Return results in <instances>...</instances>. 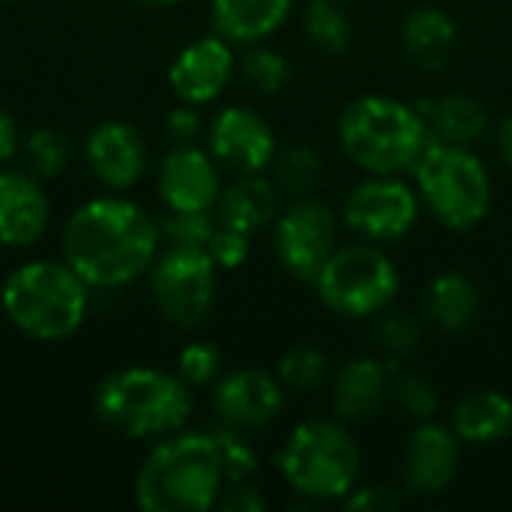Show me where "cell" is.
Segmentation results:
<instances>
[{"instance_id":"6da1fadb","label":"cell","mask_w":512,"mask_h":512,"mask_svg":"<svg viewBox=\"0 0 512 512\" xmlns=\"http://www.w3.org/2000/svg\"><path fill=\"white\" fill-rule=\"evenodd\" d=\"M162 249L159 219L120 195L78 204L60 231V258L90 285L117 291L150 273Z\"/></svg>"},{"instance_id":"7a4b0ae2","label":"cell","mask_w":512,"mask_h":512,"mask_svg":"<svg viewBox=\"0 0 512 512\" xmlns=\"http://www.w3.org/2000/svg\"><path fill=\"white\" fill-rule=\"evenodd\" d=\"M228 489L213 432L159 438L135 474V504L144 512H207Z\"/></svg>"},{"instance_id":"3957f363","label":"cell","mask_w":512,"mask_h":512,"mask_svg":"<svg viewBox=\"0 0 512 512\" xmlns=\"http://www.w3.org/2000/svg\"><path fill=\"white\" fill-rule=\"evenodd\" d=\"M0 309L21 336L63 342L87 321L90 285L63 258H30L3 279Z\"/></svg>"},{"instance_id":"277c9868","label":"cell","mask_w":512,"mask_h":512,"mask_svg":"<svg viewBox=\"0 0 512 512\" xmlns=\"http://www.w3.org/2000/svg\"><path fill=\"white\" fill-rule=\"evenodd\" d=\"M93 414L123 438L159 441L189 423L192 387L159 366H123L99 381Z\"/></svg>"},{"instance_id":"5b68a950","label":"cell","mask_w":512,"mask_h":512,"mask_svg":"<svg viewBox=\"0 0 512 512\" xmlns=\"http://www.w3.org/2000/svg\"><path fill=\"white\" fill-rule=\"evenodd\" d=\"M339 144L366 174H405L426 150L429 132L417 105L369 93L345 105L339 117Z\"/></svg>"},{"instance_id":"8992f818","label":"cell","mask_w":512,"mask_h":512,"mask_svg":"<svg viewBox=\"0 0 512 512\" xmlns=\"http://www.w3.org/2000/svg\"><path fill=\"white\" fill-rule=\"evenodd\" d=\"M282 480L309 501H345L360 480V450L351 432L324 417L297 423L276 453Z\"/></svg>"},{"instance_id":"52a82bcc","label":"cell","mask_w":512,"mask_h":512,"mask_svg":"<svg viewBox=\"0 0 512 512\" xmlns=\"http://www.w3.org/2000/svg\"><path fill=\"white\" fill-rule=\"evenodd\" d=\"M411 174L420 201L450 231H471L492 210V177L465 144L429 141Z\"/></svg>"},{"instance_id":"ba28073f","label":"cell","mask_w":512,"mask_h":512,"mask_svg":"<svg viewBox=\"0 0 512 512\" xmlns=\"http://www.w3.org/2000/svg\"><path fill=\"white\" fill-rule=\"evenodd\" d=\"M312 285L330 312L342 318H369L390 309L402 279L393 258L366 240L336 246Z\"/></svg>"},{"instance_id":"9c48e42d","label":"cell","mask_w":512,"mask_h":512,"mask_svg":"<svg viewBox=\"0 0 512 512\" xmlns=\"http://www.w3.org/2000/svg\"><path fill=\"white\" fill-rule=\"evenodd\" d=\"M219 267L201 246H168L150 267V294L159 315L180 327H201L216 303Z\"/></svg>"},{"instance_id":"30bf717a","label":"cell","mask_w":512,"mask_h":512,"mask_svg":"<svg viewBox=\"0 0 512 512\" xmlns=\"http://www.w3.org/2000/svg\"><path fill=\"white\" fill-rule=\"evenodd\" d=\"M336 213L315 198L288 204L273 222V246L279 264L300 282H315L327 258L336 252Z\"/></svg>"},{"instance_id":"8fae6325","label":"cell","mask_w":512,"mask_h":512,"mask_svg":"<svg viewBox=\"0 0 512 512\" xmlns=\"http://www.w3.org/2000/svg\"><path fill=\"white\" fill-rule=\"evenodd\" d=\"M420 216V195L399 174H372L345 198V225L369 243H390L411 234Z\"/></svg>"},{"instance_id":"7c38bea8","label":"cell","mask_w":512,"mask_h":512,"mask_svg":"<svg viewBox=\"0 0 512 512\" xmlns=\"http://www.w3.org/2000/svg\"><path fill=\"white\" fill-rule=\"evenodd\" d=\"M207 150L234 174H264L279 153L270 123L243 105H228L210 120Z\"/></svg>"},{"instance_id":"4fadbf2b","label":"cell","mask_w":512,"mask_h":512,"mask_svg":"<svg viewBox=\"0 0 512 512\" xmlns=\"http://www.w3.org/2000/svg\"><path fill=\"white\" fill-rule=\"evenodd\" d=\"M213 411L222 426L237 432L267 429L285 411V387L264 369H234L216 378Z\"/></svg>"},{"instance_id":"5bb4252c","label":"cell","mask_w":512,"mask_h":512,"mask_svg":"<svg viewBox=\"0 0 512 512\" xmlns=\"http://www.w3.org/2000/svg\"><path fill=\"white\" fill-rule=\"evenodd\" d=\"M237 72V57L228 39L219 33L201 36L177 51L168 66V84L180 102L207 105L216 102Z\"/></svg>"},{"instance_id":"9a60e30c","label":"cell","mask_w":512,"mask_h":512,"mask_svg":"<svg viewBox=\"0 0 512 512\" xmlns=\"http://www.w3.org/2000/svg\"><path fill=\"white\" fill-rule=\"evenodd\" d=\"M459 456H462V441L453 429L435 420H420L408 435L405 456H402L405 489L417 498H432L447 492L459 474Z\"/></svg>"},{"instance_id":"2e32d148","label":"cell","mask_w":512,"mask_h":512,"mask_svg":"<svg viewBox=\"0 0 512 512\" xmlns=\"http://www.w3.org/2000/svg\"><path fill=\"white\" fill-rule=\"evenodd\" d=\"M84 162L93 177L111 189H132L147 171V141L126 120H102L84 138Z\"/></svg>"},{"instance_id":"e0dca14e","label":"cell","mask_w":512,"mask_h":512,"mask_svg":"<svg viewBox=\"0 0 512 512\" xmlns=\"http://www.w3.org/2000/svg\"><path fill=\"white\" fill-rule=\"evenodd\" d=\"M156 189L168 210H216L222 195L219 162L192 141L177 144L159 162Z\"/></svg>"},{"instance_id":"ac0fdd59","label":"cell","mask_w":512,"mask_h":512,"mask_svg":"<svg viewBox=\"0 0 512 512\" xmlns=\"http://www.w3.org/2000/svg\"><path fill=\"white\" fill-rule=\"evenodd\" d=\"M51 222V201L30 171H0V246L27 249Z\"/></svg>"},{"instance_id":"d6986e66","label":"cell","mask_w":512,"mask_h":512,"mask_svg":"<svg viewBox=\"0 0 512 512\" xmlns=\"http://www.w3.org/2000/svg\"><path fill=\"white\" fill-rule=\"evenodd\" d=\"M396 363L378 357H351L333 378V411L345 423L369 420L390 393Z\"/></svg>"},{"instance_id":"ffe728a7","label":"cell","mask_w":512,"mask_h":512,"mask_svg":"<svg viewBox=\"0 0 512 512\" xmlns=\"http://www.w3.org/2000/svg\"><path fill=\"white\" fill-rule=\"evenodd\" d=\"M291 9L294 0H210V24L231 45H258L288 21Z\"/></svg>"},{"instance_id":"44dd1931","label":"cell","mask_w":512,"mask_h":512,"mask_svg":"<svg viewBox=\"0 0 512 512\" xmlns=\"http://www.w3.org/2000/svg\"><path fill=\"white\" fill-rule=\"evenodd\" d=\"M279 216V186L261 174H240L222 189L216 204V222L249 237L270 228Z\"/></svg>"},{"instance_id":"7402d4cb","label":"cell","mask_w":512,"mask_h":512,"mask_svg":"<svg viewBox=\"0 0 512 512\" xmlns=\"http://www.w3.org/2000/svg\"><path fill=\"white\" fill-rule=\"evenodd\" d=\"M417 114L429 132V141H447V144H474L489 129V114L480 99L468 93H447L438 99H420L414 102Z\"/></svg>"},{"instance_id":"603a6c76","label":"cell","mask_w":512,"mask_h":512,"mask_svg":"<svg viewBox=\"0 0 512 512\" xmlns=\"http://www.w3.org/2000/svg\"><path fill=\"white\" fill-rule=\"evenodd\" d=\"M450 429L471 447L498 444L512 432V399L501 390H474L456 402Z\"/></svg>"},{"instance_id":"cb8c5ba5","label":"cell","mask_w":512,"mask_h":512,"mask_svg":"<svg viewBox=\"0 0 512 512\" xmlns=\"http://www.w3.org/2000/svg\"><path fill=\"white\" fill-rule=\"evenodd\" d=\"M402 45L417 66L435 72V69L447 66L453 57L456 24L438 6H417L402 21Z\"/></svg>"},{"instance_id":"d4e9b609","label":"cell","mask_w":512,"mask_h":512,"mask_svg":"<svg viewBox=\"0 0 512 512\" xmlns=\"http://www.w3.org/2000/svg\"><path fill=\"white\" fill-rule=\"evenodd\" d=\"M477 312H480V291L465 273L450 270L432 279L426 291V315L435 327L447 333H462L474 324Z\"/></svg>"},{"instance_id":"484cf974","label":"cell","mask_w":512,"mask_h":512,"mask_svg":"<svg viewBox=\"0 0 512 512\" xmlns=\"http://www.w3.org/2000/svg\"><path fill=\"white\" fill-rule=\"evenodd\" d=\"M270 168H273L276 186L294 198L309 195L324 177V159L309 144H291V147L279 150Z\"/></svg>"},{"instance_id":"4316f807","label":"cell","mask_w":512,"mask_h":512,"mask_svg":"<svg viewBox=\"0 0 512 512\" xmlns=\"http://www.w3.org/2000/svg\"><path fill=\"white\" fill-rule=\"evenodd\" d=\"M303 30L312 48L330 57H339L351 48V21L336 0H312L303 15Z\"/></svg>"},{"instance_id":"83f0119b","label":"cell","mask_w":512,"mask_h":512,"mask_svg":"<svg viewBox=\"0 0 512 512\" xmlns=\"http://www.w3.org/2000/svg\"><path fill=\"white\" fill-rule=\"evenodd\" d=\"M21 150H24L27 171H30L36 180H42V183L60 177L63 168L69 165V156H72L69 138H66L60 129H54V126L33 129V132L24 138Z\"/></svg>"},{"instance_id":"f1b7e54d","label":"cell","mask_w":512,"mask_h":512,"mask_svg":"<svg viewBox=\"0 0 512 512\" xmlns=\"http://www.w3.org/2000/svg\"><path fill=\"white\" fill-rule=\"evenodd\" d=\"M327 369H330V363H327V357L315 345H294L291 351L282 354V360L276 366V378L288 390L309 393V390L324 384Z\"/></svg>"},{"instance_id":"f546056e","label":"cell","mask_w":512,"mask_h":512,"mask_svg":"<svg viewBox=\"0 0 512 512\" xmlns=\"http://www.w3.org/2000/svg\"><path fill=\"white\" fill-rule=\"evenodd\" d=\"M216 228L219 222L213 219V210H168L159 219V231H162V240H168V246L207 249Z\"/></svg>"},{"instance_id":"4dcf8cb0","label":"cell","mask_w":512,"mask_h":512,"mask_svg":"<svg viewBox=\"0 0 512 512\" xmlns=\"http://www.w3.org/2000/svg\"><path fill=\"white\" fill-rule=\"evenodd\" d=\"M240 72L258 93H279L291 81V63L285 60V54L264 45H255L243 54Z\"/></svg>"},{"instance_id":"1f68e13d","label":"cell","mask_w":512,"mask_h":512,"mask_svg":"<svg viewBox=\"0 0 512 512\" xmlns=\"http://www.w3.org/2000/svg\"><path fill=\"white\" fill-rule=\"evenodd\" d=\"M192 390L207 387L222 375V351L213 342H189L177 354V369H174Z\"/></svg>"},{"instance_id":"d6a6232c","label":"cell","mask_w":512,"mask_h":512,"mask_svg":"<svg viewBox=\"0 0 512 512\" xmlns=\"http://www.w3.org/2000/svg\"><path fill=\"white\" fill-rule=\"evenodd\" d=\"M213 435H216V444H219V453H222V465H225L228 486L252 480V474L258 471V456H255V450L240 438V432L231 429V426H222V429H216Z\"/></svg>"},{"instance_id":"836d02e7","label":"cell","mask_w":512,"mask_h":512,"mask_svg":"<svg viewBox=\"0 0 512 512\" xmlns=\"http://www.w3.org/2000/svg\"><path fill=\"white\" fill-rule=\"evenodd\" d=\"M420 339H423V333H420L417 318H411V315H405V312H390V315H384V321H381V327H378V342H381V348L390 354L393 363L411 357V354L420 348Z\"/></svg>"},{"instance_id":"e575fe53","label":"cell","mask_w":512,"mask_h":512,"mask_svg":"<svg viewBox=\"0 0 512 512\" xmlns=\"http://www.w3.org/2000/svg\"><path fill=\"white\" fill-rule=\"evenodd\" d=\"M393 399L411 420H432L438 411V393L423 375H402L393 384Z\"/></svg>"},{"instance_id":"d590c367","label":"cell","mask_w":512,"mask_h":512,"mask_svg":"<svg viewBox=\"0 0 512 512\" xmlns=\"http://www.w3.org/2000/svg\"><path fill=\"white\" fill-rule=\"evenodd\" d=\"M249 243H252L249 234L219 225V228L213 231L210 243H207V252H210V258L216 261L219 270H237V267H243L246 258H249Z\"/></svg>"},{"instance_id":"8d00e7d4","label":"cell","mask_w":512,"mask_h":512,"mask_svg":"<svg viewBox=\"0 0 512 512\" xmlns=\"http://www.w3.org/2000/svg\"><path fill=\"white\" fill-rule=\"evenodd\" d=\"M345 510H360V512H393L399 507V498L390 486L372 483V486H354L351 495L342 501Z\"/></svg>"},{"instance_id":"74e56055","label":"cell","mask_w":512,"mask_h":512,"mask_svg":"<svg viewBox=\"0 0 512 512\" xmlns=\"http://www.w3.org/2000/svg\"><path fill=\"white\" fill-rule=\"evenodd\" d=\"M222 512H264L267 501L261 498V492L255 486L246 483H234L228 486V492H222L219 504H216Z\"/></svg>"},{"instance_id":"f35d334b","label":"cell","mask_w":512,"mask_h":512,"mask_svg":"<svg viewBox=\"0 0 512 512\" xmlns=\"http://www.w3.org/2000/svg\"><path fill=\"white\" fill-rule=\"evenodd\" d=\"M165 123H168V132H171V138H174L177 144H189V141H195V135L201 132V114H198V108L189 105V102L171 108L168 117H165Z\"/></svg>"},{"instance_id":"ab89813d","label":"cell","mask_w":512,"mask_h":512,"mask_svg":"<svg viewBox=\"0 0 512 512\" xmlns=\"http://www.w3.org/2000/svg\"><path fill=\"white\" fill-rule=\"evenodd\" d=\"M18 144H21L18 126H15V120H12V114L0 108V165H6V162L18 153Z\"/></svg>"},{"instance_id":"60d3db41","label":"cell","mask_w":512,"mask_h":512,"mask_svg":"<svg viewBox=\"0 0 512 512\" xmlns=\"http://www.w3.org/2000/svg\"><path fill=\"white\" fill-rule=\"evenodd\" d=\"M498 153H501V159L512 168V114L501 123V129H498Z\"/></svg>"},{"instance_id":"b9f144b4","label":"cell","mask_w":512,"mask_h":512,"mask_svg":"<svg viewBox=\"0 0 512 512\" xmlns=\"http://www.w3.org/2000/svg\"><path fill=\"white\" fill-rule=\"evenodd\" d=\"M138 3H147V6H174V3H183V0H138Z\"/></svg>"}]
</instances>
